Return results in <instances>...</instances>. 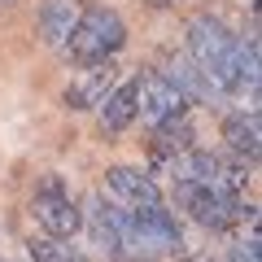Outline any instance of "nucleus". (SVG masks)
<instances>
[{
	"label": "nucleus",
	"mask_w": 262,
	"mask_h": 262,
	"mask_svg": "<svg viewBox=\"0 0 262 262\" xmlns=\"http://www.w3.org/2000/svg\"><path fill=\"white\" fill-rule=\"evenodd\" d=\"M122 44H127V22L110 5H92V9H79V22L61 53L70 66L83 70V66H96V61H114Z\"/></svg>",
	"instance_id": "nucleus-1"
},
{
	"label": "nucleus",
	"mask_w": 262,
	"mask_h": 262,
	"mask_svg": "<svg viewBox=\"0 0 262 262\" xmlns=\"http://www.w3.org/2000/svg\"><path fill=\"white\" fill-rule=\"evenodd\" d=\"M236 48H241V35H232L210 13H196L184 31V57L196 61L201 70H210L227 96H232V79H236Z\"/></svg>",
	"instance_id": "nucleus-2"
},
{
	"label": "nucleus",
	"mask_w": 262,
	"mask_h": 262,
	"mask_svg": "<svg viewBox=\"0 0 262 262\" xmlns=\"http://www.w3.org/2000/svg\"><path fill=\"white\" fill-rule=\"evenodd\" d=\"M175 201L184 206V214L192 223L210 227V232H232L236 223H258V210L245 206L241 196H223L214 188H201V184H175Z\"/></svg>",
	"instance_id": "nucleus-3"
},
{
	"label": "nucleus",
	"mask_w": 262,
	"mask_h": 262,
	"mask_svg": "<svg viewBox=\"0 0 262 262\" xmlns=\"http://www.w3.org/2000/svg\"><path fill=\"white\" fill-rule=\"evenodd\" d=\"M31 214H35L39 232L57 236V241H70V236H79V227H83V214H79L70 188L61 184V175H44L39 179L35 196H31Z\"/></svg>",
	"instance_id": "nucleus-4"
},
{
	"label": "nucleus",
	"mask_w": 262,
	"mask_h": 262,
	"mask_svg": "<svg viewBox=\"0 0 262 262\" xmlns=\"http://www.w3.org/2000/svg\"><path fill=\"white\" fill-rule=\"evenodd\" d=\"M136 92H140V118H144L149 131L188 118V96L179 92L162 70H144V75L136 79Z\"/></svg>",
	"instance_id": "nucleus-5"
},
{
	"label": "nucleus",
	"mask_w": 262,
	"mask_h": 262,
	"mask_svg": "<svg viewBox=\"0 0 262 262\" xmlns=\"http://www.w3.org/2000/svg\"><path fill=\"white\" fill-rule=\"evenodd\" d=\"M118 88V66L114 61H96V66H83L70 88L61 92V105L66 110H101V101Z\"/></svg>",
	"instance_id": "nucleus-6"
},
{
	"label": "nucleus",
	"mask_w": 262,
	"mask_h": 262,
	"mask_svg": "<svg viewBox=\"0 0 262 262\" xmlns=\"http://www.w3.org/2000/svg\"><path fill=\"white\" fill-rule=\"evenodd\" d=\"M105 188H110L114 201L127 206V210L162 206V188L153 184V175L140 170V166H110V170H105Z\"/></svg>",
	"instance_id": "nucleus-7"
},
{
	"label": "nucleus",
	"mask_w": 262,
	"mask_h": 262,
	"mask_svg": "<svg viewBox=\"0 0 262 262\" xmlns=\"http://www.w3.org/2000/svg\"><path fill=\"white\" fill-rule=\"evenodd\" d=\"M162 75H166L170 83H175L179 92L188 96V105H192V101H210V105L227 101V92H223V88H219V79L210 75V70H201V66H196V61H188L184 53H179V57H170V66H166V70H162Z\"/></svg>",
	"instance_id": "nucleus-8"
},
{
	"label": "nucleus",
	"mask_w": 262,
	"mask_h": 262,
	"mask_svg": "<svg viewBox=\"0 0 262 262\" xmlns=\"http://www.w3.org/2000/svg\"><path fill=\"white\" fill-rule=\"evenodd\" d=\"M223 140H227V153L232 158H241V162H258V153H262V118H258V110H236V114H227L223 118Z\"/></svg>",
	"instance_id": "nucleus-9"
},
{
	"label": "nucleus",
	"mask_w": 262,
	"mask_h": 262,
	"mask_svg": "<svg viewBox=\"0 0 262 262\" xmlns=\"http://www.w3.org/2000/svg\"><path fill=\"white\" fill-rule=\"evenodd\" d=\"M96 118H101V131H105V136H122L131 122L140 118V92H136V79L114 88V92L101 101Z\"/></svg>",
	"instance_id": "nucleus-10"
},
{
	"label": "nucleus",
	"mask_w": 262,
	"mask_h": 262,
	"mask_svg": "<svg viewBox=\"0 0 262 262\" xmlns=\"http://www.w3.org/2000/svg\"><path fill=\"white\" fill-rule=\"evenodd\" d=\"M75 22H79V9L70 5V0H44V5H39V13H35L39 39H44L48 48H57V53L66 48V39H70Z\"/></svg>",
	"instance_id": "nucleus-11"
},
{
	"label": "nucleus",
	"mask_w": 262,
	"mask_h": 262,
	"mask_svg": "<svg viewBox=\"0 0 262 262\" xmlns=\"http://www.w3.org/2000/svg\"><path fill=\"white\" fill-rule=\"evenodd\" d=\"M196 149V136H192V122L179 118V122H166V127L153 131V140H149V153H153V170H166L170 158H179V153Z\"/></svg>",
	"instance_id": "nucleus-12"
},
{
	"label": "nucleus",
	"mask_w": 262,
	"mask_h": 262,
	"mask_svg": "<svg viewBox=\"0 0 262 262\" xmlns=\"http://www.w3.org/2000/svg\"><path fill=\"white\" fill-rule=\"evenodd\" d=\"M258 39L245 35L241 48H236V79H232V96H258Z\"/></svg>",
	"instance_id": "nucleus-13"
},
{
	"label": "nucleus",
	"mask_w": 262,
	"mask_h": 262,
	"mask_svg": "<svg viewBox=\"0 0 262 262\" xmlns=\"http://www.w3.org/2000/svg\"><path fill=\"white\" fill-rule=\"evenodd\" d=\"M27 253H31V262H83V253L75 245L57 241V236H31Z\"/></svg>",
	"instance_id": "nucleus-14"
},
{
	"label": "nucleus",
	"mask_w": 262,
	"mask_h": 262,
	"mask_svg": "<svg viewBox=\"0 0 262 262\" xmlns=\"http://www.w3.org/2000/svg\"><path fill=\"white\" fill-rule=\"evenodd\" d=\"M149 5H158V9H170V5H179V0H149Z\"/></svg>",
	"instance_id": "nucleus-15"
},
{
	"label": "nucleus",
	"mask_w": 262,
	"mask_h": 262,
	"mask_svg": "<svg viewBox=\"0 0 262 262\" xmlns=\"http://www.w3.org/2000/svg\"><path fill=\"white\" fill-rule=\"evenodd\" d=\"M0 5H13V0H0Z\"/></svg>",
	"instance_id": "nucleus-16"
}]
</instances>
